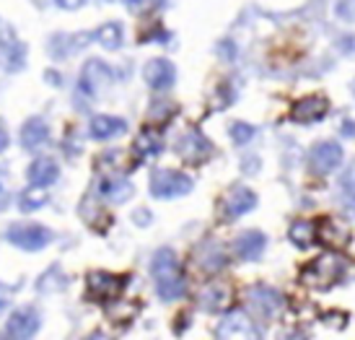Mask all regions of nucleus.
Segmentation results:
<instances>
[{
    "instance_id": "f257e3e1",
    "label": "nucleus",
    "mask_w": 355,
    "mask_h": 340,
    "mask_svg": "<svg viewBox=\"0 0 355 340\" xmlns=\"http://www.w3.org/2000/svg\"><path fill=\"white\" fill-rule=\"evenodd\" d=\"M150 275L156 280V291L164 301H177L179 296H184V275H182L177 255L171 250H158L153 255Z\"/></svg>"
},
{
    "instance_id": "f03ea898",
    "label": "nucleus",
    "mask_w": 355,
    "mask_h": 340,
    "mask_svg": "<svg viewBox=\"0 0 355 340\" xmlns=\"http://www.w3.org/2000/svg\"><path fill=\"white\" fill-rule=\"evenodd\" d=\"M192 190V180L184 171L177 169H158L150 177V195L158 201H171V198H182Z\"/></svg>"
},
{
    "instance_id": "7ed1b4c3",
    "label": "nucleus",
    "mask_w": 355,
    "mask_h": 340,
    "mask_svg": "<svg viewBox=\"0 0 355 340\" xmlns=\"http://www.w3.org/2000/svg\"><path fill=\"white\" fill-rule=\"evenodd\" d=\"M6 239L13 247H19V250L40 252L52 241V231L47 226H42V223H13L6 231Z\"/></svg>"
},
{
    "instance_id": "20e7f679",
    "label": "nucleus",
    "mask_w": 355,
    "mask_h": 340,
    "mask_svg": "<svg viewBox=\"0 0 355 340\" xmlns=\"http://www.w3.org/2000/svg\"><path fill=\"white\" fill-rule=\"evenodd\" d=\"M8 335L13 340H31L34 335H37V330L42 328V317L40 312L34 309V307H21V309H16L13 314L8 317Z\"/></svg>"
},
{
    "instance_id": "39448f33",
    "label": "nucleus",
    "mask_w": 355,
    "mask_h": 340,
    "mask_svg": "<svg viewBox=\"0 0 355 340\" xmlns=\"http://www.w3.org/2000/svg\"><path fill=\"white\" fill-rule=\"evenodd\" d=\"M218 340H259V335L244 312H231L218 325Z\"/></svg>"
},
{
    "instance_id": "423d86ee",
    "label": "nucleus",
    "mask_w": 355,
    "mask_h": 340,
    "mask_svg": "<svg viewBox=\"0 0 355 340\" xmlns=\"http://www.w3.org/2000/svg\"><path fill=\"white\" fill-rule=\"evenodd\" d=\"M340 164H343V148H340V143H329L327 140V143H319V146L311 148V167L319 174H329Z\"/></svg>"
},
{
    "instance_id": "0eeeda50",
    "label": "nucleus",
    "mask_w": 355,
    "mask_h": 340,
    "mask_svg": "<svg viewBox=\"0 0 355 340\" xmlns=\"http://www.w3.org/2000/svg\"><path fill=\"white\" fill-rule=\"evenodd\" d=\"M26 180H29V187H42L47 190L50 185L60 180V167L55 159H34L31 161L29 171H26Z\"/></svg>"
},
{
    "instance_id": "6e6552de",
    "label": "nucleus",
    "mask_w": 355,
    "mask_h": 340,
    "mask_svg": "<svg viewBox=\"0 0 355 340\" xmlns=\"http://www.w3.org/2000/svg\"><path fill=\"white\" fill-rule=\"evenodd\" d=\"M143 76H146L150 89L164 91V89H168V86H174V80H177V68H174L168 60H164V58H156V60H150L148 65L143 68Z\"/></svg>"
},
{
    "instance_id": "1a4fd4ad",
    "label": "nucleus",
    "mask_w": 355,
    "mask_h": 340,
    "mask_svg": "<svg viewBox=\"0 0 355 340\" xmlns=\"http://www.w3.org/2000/svg\"><path fill=\"white\" fill-rule=\"evenodd\" d=\"M128 130V122L122 117H109V114H96L89 122V133L94 140H112Z\"/></svg>"
},
{
    "instance_id": "9d476101",
    "label": "nucleus",
    "mask_w": 355,
    "mask_h": 340,
    "mask_svg": "<svg viewBox=\"0 0 355 340\" xmlns=\"http://www.w3.org/2000/svg\"><path fill=\"white\" fill-rule=\"evenodd\" d=\"M340 273H343V262L337 260V257L324 255V257H319V260L311 265V271L306 273V280H311L314 286H329Z\"/></svg>"
},
{
    "instance_id": "9b49d317",
    "label": "nucleus",
    "mask_w": 355,
    "mask_h": 340,
    "mask_svg": "<svg viewBox=\"0 0 355 340\" xmlns=\"http://www.w3.org/2000/svg\"><path fill=\"white\" fill-rule=\"evenodd\" d=\"M257 205V195L247 187H234V190L226 195V201H223V213H226L228 219H239V216H244L247 210H252Z\"/></svg>"
},
{
    "instance_id": "f8f14e48",
    "label": "nucleus",
    "mask_w": 355,
    "mask_h": 340,
    "mask_svg": "<svg viewBox=\"0 0 355 340\" xmlns=\"http://www.w3.org/2000/svg\"><path fill=\"white\" fill-rule=\"evenodd\" d=\"M329 110V101L324 96H306V99L296 101L293 107V120L296 122H319Z\"/></svg>"
},
{
    "instance_id": "ddd939ff",
    "label": "nucleus",
    "mask_w": 355,
    "mask_h": 340,
    "mask_svg": "<svg viewBox=\"0 0 355 340\" xmlns=\"http://www.w3.org/2000/svg\"><path fill=\"white\" fill-rule=\"evenodd\" d=\"M47 140H50V128H47V122L42 120V117H31V120L24 122V128H21V143H24V148L37 151Z\"/></svg>"
},
{
    "instance_id": "4468645a",
    "label": "nucleus",
    "mask_w": 355,
    "mask_h": 340,
    "mask_svg": "<svg viewBox=\"0 0 355 340\" xmlns=\"http://www.w3.org/2000/svg\"><path fill=\"white\" fill-rule=\"evenodd\" d=\"M112 78V70L104 65L101 60H91L86 62V68H83V78H80V91H89V96L96 94L101 83H107Z\"/></svg>"
},
{
    "instance_id": "2eb2a0df",
    "label": "nucleus",
    "mask_w": 355,
    "mask_h": 340,
    "mask_svg": "<svg viewBox=\"0 0 355 340\" xmlns=\"http://www.w3.org/2000/svg\"><path fill=\"white\" fill-rule=\"evenodd\" d=\"M179 153L187 161H202L210 153V143L198 130H189L184 138L179 140Z\"/></svg>"
},
{
    "instance_id": "dca6fc26",
    "label": "nucleus",
    "mask_w": 355,
    "mask_h": 340,
    "mask_svg": "<svg viewBox=\"0 0 355 340\" xmlns=\"http://www.w3.org/2000/svg\"><path fill=\"white\" fill-rule=\"evenodd\" d=\"M89 289L96 299H107L122 291V278L109 275V273H91L89 275Z\"/></svg>"
},
{
    "instance_id": "f3484780",
    "label": "nucleus",
    "mask_w": 355,
    "mask_h": 340,
    "mask_svg": "<svg viewBox=\"0 0 355 340\" xmlns=\"http://www.w3.org/2000/svg\"><path fill=\"white\" fill-rule=\"evenodd\" d=\"M265 234H259V231H244L241 237L236 239V252L239 257H244V260H257L262 252H265Z\"/></svg>"
},
{
    "instance_id": "a211bd4d",
    "label": "nucleus",
    "mask_w": 355,
    "mask_h": 340,
    "mask_svg": "<svg viewBox=\"0 0 355 340\" xmlns=\"http://www.w3.org/2000/svg\"><path fill=\"white\" fill-rule=\"evenodd\" d=\"M94 40L99 42L104 50H119L122 47V24H117V21H109V24H104V26H99V29L94 31Z\"/></svg>"
},
{
    "instance_id": "6ab92c4d",
    "label": "nucleus",
    "mask_w": 355,
    "mask_h": 340,
    "mask_svg": "<svg viewBox=\"0 0 355 340\" xmlns=\"http://www.w3.org/2000/svg\"><path fill=\"white\" fill-rule=\"evenodd\" d=\"M99 190H101V195L109 198L112 203H122L132 195V185L125 182V180H119V177H107V180L101 182Z\"/></svg>"
},
{
    "instance_id": "aec40b11",
    "label": "nucleus",
    "mask_w": 355,
    "mask_h": 340,
    "mask_svg": "<svg viewBox=\"0 0 355 340\" xmlns=\"http://www.w3.org/2000/svg\"><path fill=\"white\" fill-rule=\"evenodd\" d=\"M158 151H161V138H158L156 133H140V138L135 140V153H138L140 159H153Z\"/></svg>"
},
{
    "instance_id": "412c9836",
    "label": "nucleus",
    "mask_w": 355,
    "mask_h": 340,
    "mask_svg": "<svg viewBox=\"0 0 355 340\" xmlns=\"http://www.w3.org/2000/svg\"><path fill=\"white\" fill-rule=\"evenodd\" d=\"M249 299H252V304H254L262 314H272V312H275V304H280V296H277L275 291H267V289H254L249 294Z\"/></svg>"
},
{
    "instance_id": "4be33fe9",
    "label": "nucleus",
    "mask_w": 355,
    "mask_h": 340,
    "mask_svg": "<svg viewBox=\"0 0 355 340\" xmlns=\"http://www.w3.org/2000/svg\"><path fill=\"white\" fill-rule=\"evenodd\" d=\"M288 237H291V241H296L298 247H309V244H314V237H316L314 223L296 221V223L291 226V231H288Z\"/></svg>"
},
{
    "instance_id": "5701e85b",
    "label": "nucleus",
    "mask_w": 355,
    "mask_h": 340,
    "mask_svg": "<svg viewBox=\"0 0 355 340\" xmlns=\"http://www.w3.org/2000/svg\"><path fill=\"white\" fill-rule=\"evenodd\" d=\"M50 201V195H47V190H42V187H29V190L21 195V205L19 208L21 210H37V208H42L44 203Z\"/></svg>"
},
{
    "instance_id": "b1692460",
    "label": "nucleus",
    "mask_w": 355,
    "mask_h": 340,
    "mask_svg": "<svg viewBox=\"0 0 355 340\" xmlns=\"http://www.w3.org/2000/svg\"><path fill=\"white\" fill-rule=\"evenodd\" d=\"M200 301H202V307H205V309H218V307L226 301V291L220 289V286H210V289L202 291Z\"/></svg>"
},
{
    "instance_id": "393cba45",
    "label": "nucleus",
    "mask_w": 355,
    "mask_h": 340,
    "mask_svg": "<svg viewBox=\"0 0 355 340\" xmlns=\"http://www.w3.org/2000/svg\"><path fill=\"white\" fill-rule=\"evenodd\" d=\"M231 138H234L236 146H244V143H249V140L254 138V128L247 125V122H234L231 125Z\"/></svg>"
},
{
    "instance_id": "a878e982",
    "label": "nucleus",
    "mask_w": 355,
    "mask_h": 340,
    "mask_svg": "<svg viewBox=\"0 0 355 340\" xmlns=\"http://www.w3.org/2000/svg\"><path fill=\"white\" fill-rule=\"evenodd\" d=\"M125 6L130 10H135V13H146V10L161 6V0H125Z\"/></svg>"
},
{
    "instance_id": "bb28decb",
    "label": "nucleus",
    "mask_w": 355,
    "mask_h": 340,
    "mask_svg": "<svg viewBox=\"0 0 355 340\" xmlns=\"http://www.w3.org/2000/svg\"><path fill=\"white\" fill-rule=\"evenodd\" d=\"M337 16L343 21H355V0H340L337 3Z\"/></svg>"
},
{
    "instance_id": "cd10ccee",
    "label": "nucleus",
    "mask_w": 355,
    "mask_h": 340,
    "mask_svg": "<svg viewBox=\"0 0 355 340\" xmlns=\"http://www.w3.org/2000/svg\"><path fill=\"white\" fill-rule=\"evenodd\" d=\"M8 148V128H6V122L0 120V153Z\"/></svg>"
},
{
    "instance_id": "c85d7f7f",
    "label": "nucleus",
    "mask_w": 355,
    "mask_h": 340,
    "mask_svg": "<svg viewBox=\"0 0 355 340\" xmlns=\"http://www.w3.org/2000/svg\"><path fill=\"white\" fill-rule=\"evenodd\" d=\"M8 301H10V289L8 286H0V314L8 307Z\"/></svg>"
},
{
    "instance_id": "c756f323",
    "label": "nucleus",
    "mask_w": 355,
    "mask_h": 340,
    "mask_svg": "<svg viewBox=\"0 0 355 340\" xmlns=\"http://www.w3.org/2000/svg\"><path fill=\"white\" fill-rule=\"evenodd\" d=\"M86 0H58V6L60 8H68V10H73V8H80Z\"/></svg>"
},
{
    "instance_id": "7c9ffc66",
    "label": "nucleus",
    "mask_w": 355,
    "mask_h": 340,
    "mask_svg": "<svg viewBox=\"0 0 355 340\" xmlns=\"http://www.w3.org/2000/svg\"><path fill=\"white\" fill-rule=\"evenodd\" d=\"M86 340H112V338H109L107 332L96 330V332H94V335H91V338H86Z\"/></svg>"
},
{
    "instance_id": "2f4dec72",
    "label": "nucleus",
    "mask_w": 355,
    "mask_h": 340,
    "mask_svg": "<svg viewBox=\"0 0 355 340\" xmlns=\"http://www.w3.org/2000/svg\"><path fill=\"white\" fill-rule=\"evenodd\" d=\"M0 340H13V338H10L8 332H3V335H0Z\"/></svg>"
},
{
    "instance_id": "473e14b6",
    "label": "nucleus",
    "mask_w": 355,
    "mask_h": 340,
    "mask_svg": "<svg viewBox=\"0 0 355 340\" xmlns=\"http://www.w3.org/2000/svg\"><path fill=\"white\" fill-rule=\"evenodd\" d=\"M347 203H350V205H353V213H355V195H353V198H350V201H347Z\"/></svg>"
},
{
    "instance_id": "72a5a7b5",
    "label": "nucleus",
    "mask_w": 355,
    "mask_h": 340,
    "mask_svg": "<svg viewBox=\"0 0 355 340\" xmlns=\"http://www.w3.org/2000/svg\"><path fill=\"white\" fill-rule=\"evenodd\" d=\"M0 201H3V185H0Z\"/></svg>"
}]
</instances>
